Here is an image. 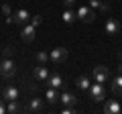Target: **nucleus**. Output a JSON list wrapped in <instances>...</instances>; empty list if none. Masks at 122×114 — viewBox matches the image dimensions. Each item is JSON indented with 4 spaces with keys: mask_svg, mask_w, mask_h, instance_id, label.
Returning a JSON list of instances; mask_svg holds the SVG:
<instances>
[{
    "mask_svg": "<svg viewBox=\"0 0 122 114\" xmlns=\"http://www.w3.org/2000/svg\"><path fill=\"white\" fill-rule=\"evenodd\" d=\"M14 73H16V63H14L10 57H4V59L0 61V75L6 78V79H10Z\"/></svg>",
    "mask_w": 122,
    "mask_h": 114,
    "instance_id": "1",
    "label": "nucleus"
},
{
    "mask_svg": "<svg viewBox=\"0 0 122 114\" xmlns=\"http://www.w3.org/2000/svg\"><path fill=\"white\" fill-rule=\"evenodd\" d=\"M30 22H33L35 26H39L41 22H43V16H41V14H35V16H30Z\"/></svg>",
    "mask_w": 122,
    "mask_h": 114,
    "instance_id": "23",
    "label": "nucleus"
},
{
    "mask_svg": "<svg viewBox=\"0 0 122 114\" xmlns=\"http://www.w3.org/2000/svg\"><path fill=\"white\" fill-rule=\"evenodd\" d=\"M104 31H106V35H110V37L118 35V31H120V25H118V21H116V18H108V21H106Z\"/></svg>",
    "mask_w": 122,
    "mask_h": 114,
    "instance_id": "9",
    "label": "nucleus"
},
{
    "mask_svg": "<svg viewBox=\"0 0 122 114\" xmlns=\"http://www.w3.org/2000/svg\"><path fill=\"white\" fill-rule=\"evenodd\" d=\"M29 18H30L29 12H26L25 8H20V10H16V12H12V16L8 18V22H14V25H25Z\"/></svg>",
    "mask_w": 122,
    "mask_h": 114,
    "instance_id": "8",
    "label": "nucleus"
},
{
    "mask_svg": "<svg viewBox=\"0 0 122 114\" xmlns=\"http://www.w3.org/2000/svg\"><path fill=\"white\" fill-rule=\"evenodd\" d=\"M59 94H57V88H49L47 90V102L49 104H55V102H59Z\"/></svg>",
    "mask_w": 122,
    "mask_h": 114,
    "instance_id": "18",
    "label": "nucleus"
},
{
    "mask_svg": "<svg viewBox=\"0 0 122 114\" xmlns=\"http://www.w3.org/2000/svg\"><path fill=\"white\" fill-rule=\"evenodd\" d=\"M92 75H94V82L106 83V82H108V78H110V71H108V67H106V65H96V67H94V71H92Z\"/></svg>",
    "mask_w": 122,
    "mask_h": 114,
    "instance_id": "3",
    "label": "nucleus"
},
{
    "mask_svg": "<svg viewBox=\"0 0 122 114\" xmlns=\"http://www.w3.org/2000/svg\"><path fill=\"white\" fill-rule=\"evenodd\" d=\"M90 100L92 102H102V100H106V92H104V83H92L90 86Z\"/></svg>",
    "mask_w": 122,
    "mask_h": 114,
    "instance_id": "2",
    "label": "nucleus"
},
{
    "mask_svg": "<svg viewBox=\"0 0 122 114\" xmlns=\"http://www.w3.org/2000/svg\"><path fill=\"white\" fill-rule=\"evenodd\" d=\"M49 75H51V73H49V69H47L45 65H41V63H39V67H35V78H37V82L45 83V82L49 79Z\"/></svg>",
    "mask_w": 122,
    "mask_h": 114,
    "instance_id": "10",
    "label": "nucleus"
},
{
    "mask_svg": "<svg viewBox=\"0 0 122 114\" xmlns=\"http://www.w3.org/2000/svg\"><path fill=\"white\" fill-rule=\"evenodd\" d=\"M20 98V92H18V88H14V86H6L4 90H2V100L4 102H14Z\"/></svg>",
    "mask_w": 122,
    "mask_h": 114,
    "instance_id": "6",
    "label": "nucleus"
},
{
    "mask_svg": "<svg viewBox=\"0 0 122 114\" xmlns=\"http://www.w3.org/2000/svg\"><path fill=\"white\" fill-rule=\"evenodd\" d=\"M67 55H69V51H67L65 47H57V49H53V51L49 53V57H51V61H53V63H57V65H61V63H65Z\"/></svg>",
    "mask_w": 122,
    "mask_h": 114,
    "instance_id": "4",
    "label": "nucleus"
},
{
    "mask_svg": "<svg viewBox=\"0 0 122 114\" xmlns=\"http://www.w3.org/2000/svg\"><path fill=\"white\" fill-rule=\"evenodd\" d=\"M49 59H51V57H49V53H45V51H37V61H39L41 65H45Z\"/></svg>",
    "mask_w": 122,
    "mask_h": 114,
    "instance_id": "20",
    "label": "nucleus"
},
{
    "mask_svg": "<svg viewBox=\"0 0 122 114\" xmlns=\"http://www.w3.org/2000/svg\"><path fill=\"white\" fill-rule=\"evenodd\" d=\"M75 86H77L79 90H83V92H86V90H90L92 82H90V78H87V75H79V78L75 79Z\"/></svg>",
    "mask_w": 122,
    "mask_h": 114,
    "instance_id": "15",
    "label": "nucleus"
},
{
    "mask_svg": "<svg viewBox=\"0 0 122 114\" xmlns=\"http://www.w3.org/2000/svg\"><path fill=\"white\" fill-rule=\"evenodd\" d=\"M22 106L18 104V100H14V102H8V106H6V112H10V114H18V112H22Z\"/></svg>",
    "mask_w": 122,
    "mask_h": 114,
    "instance_id": "17",
    "label": "nucleus"
},
{
    "mask_svg": "<svg viewBox=\"0 0 122 114\" xmlns=\"http://www.w3.org/2000/svg\"><path fill=\"white\" fill-rule=\"evenodd\" d=\"M118 73H122V63H120V65H118Z\"/></svg>",
    "mask_w": 122,
    "mask_h": 114,
    "instance_id": "28",
    "label": "nucleus"
},
{
    "mask_svg": "<svg viewBox=\"0 0 122 114\" xmlns=\"http://www.w3.org/2000/svg\"><path fill=\"white\" fill-rule=\"evenodd\" d=\"M75 16H77V12H71V10H69V8H67V10H65V12H63V21H65V22H67V25H71V22H73V21H75Z\"/></svg>",
    "mask_w": 122,
    "mask_h": 114,
    "instance_id": "19",
    "label": "nucleus"
},
{
    "mask_svg": "<svg viewBox=\"0 0 122 114\" xmlns=\"http://www.w3.org/2000/svg\"><path fill=\"white\" fill-rule=\"evenodd\" d=\"M120 110L122 108H120V104H118V100H108L104 104V112L106 114H118Z\"/></svg>",
    "mask_w": 122,
    "mask_h": 114,
    "instance_id": "11",
    "label": "nucleus"
},
{
    "mask_svg": "<svg viewBox=\"0 0 122 114\" xmlns=\"http://www.w3.org/2000/svg\"><path fill=\"white\" fill-rule=\"evenodd\" d=\"M35 33H37V26L30 22V25H25L20 31V39L25 41V43H30V41L35 39Z\"/></svg>",
    "mask_w": 122,
    "mask_h": 114,
    "instance_id": "7",
    "label": "nucleus"
},
{
    "mask_svg": "<svg viewBox=\"0 0 122 114\" xmlns=\"http://www.w3.org/2000/svg\"><path fill=\"white\" fill-rule=\"evenodd\" d=\"M90 6L92 8H100V10H108V6H106L102 0H90Z\"/></svg>",
    "mask_w": 122,
    "mask_h": 114,
    "instance_id": "21",
    "label": "nucleus"
},
{
    "mask_svg": "<svg viewBox=\"0 0 122 114\" xmlns=\"http://www.w3.org/2000/svg\"><path fill=\"white\" fill-rule=\"evenodd\" d=\"M47 86H49V88H61V86H63V78H61L59 73H53V75H49V79H47Z\"/></svg>",
    "mask_w": 122,
    "mask_h": 114,
    "instance_id": "14",
    "label": "nucleus"
},
{
    "mask_svg": "<svg viewBox=\"0 0 122 114\" xmlns=\"http://www.w3.org/2000/svg\"><path fill=\"white\" fill-rule=\"evenodd\" d=\"M12 55V47H4L2 49V57H10Z\"/></svg>",
    "mask_w": 122,
    "mask_h": 114,
    "instance_id": "24",
    "label": "nucleus"
},
{
    "mask_svg": "<svg viewBox=\"0 0 122 114\" xmlns=\"http://www.w3.org/2000/svg\"><path fill=\"white\" fill-rule=\"evenodd\" d=\"M59 102H63L65 106H75V104H77V96L71 94V92H63L61 98H59Z\"/></svg>",
    "mask_w": 122,
    "mask_h": 114,
    "instance_id": "12",
    "label": "nucleus"
},
{
    "mask_svg": "<svg viewBox=\"0 0 122 114\" xmlns=\"http://www.w3.org/2000/svg\"><path fill=\"white\" fill-rule=\"evenodd\" d=\"M6 112V106H4V100L0 98V114H4Z\"/></svg>",
    "mask_w": 122,
    "mask_h": 114,
    "instance_id": "26",
    "label": "nucleus"
},
{
    "mask_svg": "<svg viewBox=\"0 0 122 114\" xmlns=\"http://www.w3.org/2000/svg\"><path fill=\"white\" fill-rule=\"evenodd\" d=\"M73 2H75V0H63V4H65V6H67V8H69V6H71V4H73Z\"/></svg>",
    "mask_w": 122,
    "mask_h": 114,
    "instance_id": "27",
    "label": "nucleus"
},
{
    "mask_svg": "<svg viewBox=\"0 0 122 114\" xmlns=\"http://www.w3.org/2000/svg\"><path fill=\"white\" fill-rule=\"evenodd\" d=\"M112 92H114V96H122V73H118L112 79Z\"/></svg>",
    "mask_w": 122,
    "mask_h": 114,
    "instance_id": "13",
    "label": "nucleus"
},
{
    "mask_svg": "<svg viewBox=\"0 0 122 114\" xmlns=\"http://www.w3.org/2000/svg\"><path fill=\"white\" fill-rule=\"evenodd\" d=\"M73 112H75L73 106H65V108H63V114H73Z\"/></svg>",
    "mask_w": 122,
    "mask_h": 114,
    "instance_id": "25",
    "label": "nucleus"
},
{
    "mask_svg": "<svg viewBox=\"0 0 122 114\" xmlns=\"http://www.w3.org/2000/svg\"><path fill=\"white\" fill-rule=\"evenodd\" d=\"M77 18H81L83 22H94L96 21V12L92 6H79L77 8Z\"/></svg>",
    "mask_w": 122,
    "mask_h": 114,
    "instance_id": "5",
    "label": "nucleus"
},
{
    "mask_svg": "<svg viewBox=\"0 0 122 114\" xmlns=\"http://www.w3.org/2000/svg\"><path fill=\"white\" fill-rule=\"evenodd\" d=\"M2 14H4V16H6V22H8V18L12 16V8H10L8 4H4V6H2Z\"/></svg>",
    "mask_w": 122,
    "mask_h": 114,
    "instance_id": "22",
    "label": "nucleus"
},
{
    "mask_svg": "<svg viewBox=\"0 0 122 114\" xmlns=\"http://www.w3.org/2000/svg\"><path fill=\"white\" fill-rule=\"evenodd\" d=\"M26 110H29V112H39V110H43V100H39V98H33Z\"/></svg>",
    "mask_w": 122,
    "mask_h": 114,
    "instance_id": "16",
    "label": "nucleus"
}]
</instances>
